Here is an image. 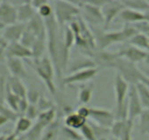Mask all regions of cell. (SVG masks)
<instances>
[{
  "label": "cell",
  "instance_id": "42",
  "mask_svg": "<svg viewBox=\"0 0 149 140\" xmlns=\"http://www.w3.org/2000/svg\"><path fill=\"white\" fill-rule=\"evenodd\" d=\"M7 45H8V43L2 37L1 31H0V58L4 57V52H5L6 48L7 47Z\"/></svg>",
  "mask_w": 149,
  "mask_h": 140
},
{
  "label": "cell",
  "instance_id": "47",
  "mask_svg": "<svg viewBox=\"0 0 149 140\" xmlns=\"http://www.w3.org/2000/svg\"><path fill=\"white\" fill-rule=\"evenodd\" d=\"M10 120H9L7 118H4V117L0 115V127L2 126V125H5V124L7 123Z\"/></svg>",
  "mask_w": 149,
  "mask_h": 140
},
{
  "label": "cell",
  "instance_id": "25",
  "mask_svg": "<svg viewBox=\"0 0 149 140\" xmlns=\"http://www.w3.org/2000/svg\"><path fill=\"white\" fill-rule=\"evenodd\" d=\"M33 123L31 120L26 116H19L15 121V125L13 134L19 137V136H23L27 134L32 128Z\"/></svg>",
  "mask_w": 149,
  "mask_h": 140
},
{
  "label": "cell",
  "instance_id": "1",
  "mask_svg": "<svg viewBox=\"0 0 149 140\" xmlns=\"http://www.w3.org/2000/svg\"><path fill=\"white\" fill-rule=\"evenodd\" d=\"M45 21L47 34V51L61 82L65 75L70 61L63 50V27L58 25L54 14L45 19Z\"/></svg>",
  "mask_w": 149,
  "mask_h": 140
},
{
  "label": "cell",
  "instance_id": "50",
  "mask_svg": "<svg viewBox=\"0 0 149 140\" xmlns=\"http://www.w3.org/2000/svg\"><path fill=\"white\" fill-rule=\"evenodd\" d=\"M97 140H109L107 139V137H104V138H101V139H99Z\"/></svg>",
  "mask_w": 149,
  "mask_h": 140
},
{
  "label": "cell",
  "instance_id": "48",
  "mask_svg": "<svg viewBox=\"0 0 149 140\" xmlns=\"http://www.w3.org/2000/svg\"><path fill=\"white\" fill-rule=\"evenodd\" d=\"M144 17H145V21L148 22L149 23V10L144 13Z\"/></svg>",
  "mask_w": 149,
  "mask_h": 140
},
{
  "label": "cell",
  "instance_id": "30",
  "mask_svg": "<svg viewBox=\"0 0 149 140\" xmlns=\"http://www.w3.org/2000/svg\"><path fill=\"white\" fill-rule=\"evenodd\" d=\"M21 99H23V98H20L19 96H17V95H15L13 92L10 91L8 89V88H7L5 98H4V102L7 104V106L9 108H10L12 110L14 111L17 115H18L19 104H20Z\"/></svg>",
  "mask_w": 149,
  "mask_h": 140
},
{
  "label": "cell",
  "instance_id": "15",
  "mask_svg": "<svg viewBox=\"0 0 149 140\" xmlns=\"http://www.w3.org/2000/svg\"><path fill=\"white\" fill-rule=\"evenodd\" d=\"M0 22L4 27L18 22L17 7L10 1H0Z\"/></svg>",
  "mask_w": 149,
  "mask_h": 140
},
{
  "label": "cell",
  "instance_id": "41",
  "mask_svg": "<svg viewBox=\"0 0 149 140\" xmlns=\"http://www.w3.org/2000/svg\"><path fill=\"white\" fill-rule=\"evenodd\" d=\"M76 112H77L80 116L84 118V119L88 120L89 118H90V107H88V106L82 105V106H79Z\"/></svg>",
  "mask_w": 149,
  "mask_h": 140
},
{
  "label": "cell",
  "instance_id": "10",
  "mask_svg": "<svg viewBox=\"0 0 149 140\" xmlns=\"http://www.w3.org/2000/svg\"><path fill=\"white\" fill-rule=\"evenodd\" d=\"M98 73L97 68L79 71L72 74H65L60 83L63 85H72L75 84H84L94 78Z\"/></svg>",
  "mask_w": 149,
  "mask_h": 140
},
{
  "label": "cell",
  "instance_id": "37",
  "mask_svg": "<svg viewBox=\"0 0 149 140\" xmlns=\"http://www.w3.org/2000/svg\"><path fill=\"white\" fill-rule=\"evenodd\" d=\"M37 14L41 18H42L44 20L52 16L54 14V13L53 7H52V4H51V1H47L42 7H39L37 10Z\"/></svg>",
  "mask_w": 149,
  "mask_h": 140
},
{
  "label": "cell",
  "instance_id": "26",
  "mask_svg": "<svg viewBox=\"0 0 149 140\" xmlns=\"http://www.w3.org/2000/svg\"><path fill=\"white\" fill-rule=\"evenodd\" d=\"M94 91V85L93 83L81 84L78 92V101L79 104L84 105L91 101Z\"/></svg>",
  "mask_w": 149,
  "mask_h": 140
},
{
  "label": "cell",
  "instance_id": "39",
  "mask_svg": "<svg viewBox=\"0 0 149 140\" xmlns=\"http://www.w3.org/2000/svg\"><path fill=\"white\" fill-rule=\"evenodd\" d=\"M39 114H40V112H39L37 106H36V104H30L29 108H28L27 111H26V115H25L24 116L27 117L28 118H29V119L31 120L32 121H33L36 120L37 119Z\"/></svg>",
  "mask_w": 149,
  "mask_h": 140
},
{
  "label": "cell",
  "instance_id": "40",
  "mask_svg": "<svg viewBox=\"0 0 149 140\" xmlns=\"http://www.w3.org/2000/svg\"><path fill=\"white\" fill-rule=\"evenodd\" d=\"M134 27L136 29L138 33L143 34L146 35H149V23L146 21H141L133 25Z\"/></svg>",
  "mask_w": 149,
  "mask_h": 140
},
{
  "label": "cell",
  "instance_id": "24",
  "mask_svg": "<svg viewBox=\"0 0 149 140\" xmlns=\"http://www.w3.org/2000/svg\"><path fill=\"white\" fill-rule=\"evenodd\" d=\"M87 120L80 116L77 112H69L64 118V125L75 130H80L87 123Z\"/></svg>",
  "mask_w": 149,
  "mask_h": 140
},
{
  "label": "cell",
  "instance_id": "33",
  "mask_svg": "<svg viewBox=\"0 0 149 140\" xmlns=\"http://www.w3.org/2000/svg\"><path fill=\"white\" fill-rule=\"evenodd\" d=\"M61 133H63V135L67 140H84L80 132H78L77 130L68 128L65 125L61 127Z\"/></svg>",
  "mask_w": 149,
  "mask_h": 140
},
{
  "label": "cell",
  "instance_id": "29",
  "mask_svg": "<svg viewBox=\"0 0 149 140\" xmlns=\"http://www.w3.org/2000/svg\"><path fill=\"white\" fill-rule=\"evenodd\" d=\"M125 8L144 13L149 10L148 1L144 0H125L122 1Z\"/></svg>",
  "mask_w": 149,
  "mask_h": 140
},
{
  "label": "cell",
  "instance_id": "38",
  "mask_svg": "<svg viewBox=\"0 0 149 140\" xmlns=\"http://www.w3.org/2000/svg\"><path fill=\"white\" fill-rule=\"evenodd\" d=\"M36 106H37L40 113L45 112V111L49 110L51 109H53V108H55V105L52 103V102H51L49 99H46V98L42 96H41L40 99H39L38 103L36 104Z\"/></svg>",
  "mask_w": 149,
  "mask_h": 140
},
{
  "label": "cell",
  "instance_id": "32",
  "mask_svg": "<svg viewBox=\"0 0 149 140\" xmlns=\"http://www.w3.org/2000/svg\"><path fill=\"white\" fill-rule=\"evenodd\" d=\"M139 128L142 134H149V109H144L140 115Z\"/></svg>",
  "mask_w": 149,
  "mask_h": 140
},
{
  "label": "cell",
  "instance_id": "9",
  "mask_svg": "<svg viewBox=\"0 0 149 140\" xmlns=\"http://www.w3.org/2000/svg\"><path fill=\"white\" fill-rule=\"evenodd\" d=\"M128 120L134 122L144 110L137 90L136 85H130L127 96Z\"/></svg>",
  "mask_w": 149,
  "mask_h": 140
},
{
  "label": "cell",
  "instance_id": "34",
  "mask_svg": "<svg viewBox=\"0 0 149 140\" xmlns=\"http://www.w3.org/2000/svg\"><path fill=\"white\" fill-rule=\"evenodd\" d=\"M87 122L89 123L91 127L93 128V131H94L96 137H97V139H99L104 138V137H107L108 136L111 134V131L110 128H104V127H102L100 125H97V124L95 123L94 122H93L90 120H87Z\"/></svg>",
  "mask_w": 149,
  "mask_h": 140
},
{
  "label": "cell",
  "instance_id": "12",
  "mask_svg": "<svg viewBox=\"0 0 149 140\" xmlns=\"http://www.w3.org/2000/svg\"><path fill=\"white\" fill-rule=\"evenodd\" d=\"M88 120L107 128H111L116 120L113 112L106 109L96 107H90V118Z\"/></svg>",
  "mask_w": 149,
  "mask_h": 140
},
{
  "label": "cell",
  "instance_id": "31",
  "mask_svg": "<svg viewBox=\"0 0 149 140\" xmlns=\"http://www.w3.org/2000/svg\"><path fill=\"white\" fill-rule=\"evenodd\" d=\"M137 90L144 109H149V88L140 82L136 85Z\"/></svg>",
  "mask_w": 149,
  "mask_h": 140
},
{
  "label": "cell",
  "instance_id": "17",
  "mask_svg": "<svg viewBox=\"0 0 149 140\" xmlns=\"http://www.w3.org/2000/svg\"><path fill=\"white\" fill-rule=\"evenodd\" d=\"M93 68H97L94 61L89 56L81 54L79 56L69 61L65 74H72V73L77 72L79 71Z\"/></svg>",
  "mask_w": 149,
  "mask_h": 140
},
{
  "label": "cell",
  "instance_id": "36",
  "mask_svg": "<svg viewBox=\"0 0 149 140\" xmlns=\"http://www.w3.org/2000/svg\"><path fill=\"white\" fill-rule=\"evenodd\" d=\"M79 131L84 140H97L93 128L87 121Z\"/></svg>",
  "mask_w": 149,
  "mask_h": 140
},
{
  "label": "cell",
  "instance_id": "45",
  "mask_svg": "<svg viewBox=\"0 0 149 140\" xmlns=\"http://www.w3.org/2000/svg\"><path fill=\"white\" fill-rule=\"evenodd\" d=\"M140 69L141 70V71H142L143 74L146 77H148V78L149 79V67L146 66L145 67H142V68Z\"/></svg>",
  "mask_w": 149,
  "mask_h": 140
},
{
  "label": "cell",
  "instance_id": "51",
  "mask_svg": "<svg viewBox=\"0 0 149 140\" xmlns=\"http://www.w3.org/2000/svg\"><path fill=\"white\" fill-rule=\"evenodd\" d=\"M20 139H21V138H20ZM21 140H23V139H21Z\"/></svg>",
  "mask_w": 149,
  "mask_h": 140
},
{
  "label": "cell",
  "instance_id": "2",
  "mask_svg": "<svg viewBox=\"0 0 149 140\" xmlns=\"http://www.w3.org/2000/svg\"><path fill=\"white\" fill-rule=\"evenodd\" d=\"M95 39L97 50H106L113 44L129 42L131 38L138 33L133 25L125 24L120 30L106 32L97 28H91Z\"/></svg>",
  "mask_w": 149,
  "mask_h": 140
},
{
  "label": "cell",
  "instance_id": "44",
  "mask_svg": "<svg viewBox=\"0 0 149 140\" xmlns=\"http://www.w3.org/2000/svg\"><path fill=\"white\" fill-rule=\"evenodd\" d=\"M47 1H46V0H34V1H31V3L32 6H33V7L36 9V11H37L38 9H39V7H42V6L44 4H45Z\"/></svg>",
  "mask_w": 149,
  "mask_h": 140
},
{
  "label": "cell",
  "instance_id": "35",
  "mask_svg": "<svg viewBox=\"0 0 149 140\" xmlns=\"http://www.w3.org/2000/svg\"><path fill=\"white\" fill-rule=\"evenodd\" d=\"M0 115L7 118L10 121L15 122L18 118L19 115L17 113L12 110L10 108L4 105V103L0 102Z\"/></svg>",
  "mask_w": 149,
  "mask_h": 140
},
{
  "label": "cell",
  "instance_id": "5",
  "mask_svg": "<svg viewBox=\"0 0 149 140\" xmlns=\"http://www.w3.org/2000/svg\"><path fill=\"white\" fill-rule=\"evenodd\" d=\"M57 23L64 27L80 16L81 10L75 1L57 0L51 2Z\"/></svg>",
  "mask_w": 149,
  "mask_h": 140
},
{
  "label": "cell",
  "instance_id": "4",
  "mask_svg": "<svg viewBox=\"0 0 149 140\" xmlns=\"http://www.w3.org/2000/svg\"><path fill=\"white\" fill-rule=\"evenodd\" d=\"M32 64L35 72L45 83L48 91L52 96H56L57 89L54 81L56 71L49 57L45 55L39 59H33Z\"/></svg>",
  "mask_w": 149,
  "mask_h": 140
},
{
  "label": "cell",
  "instance_id": "8",
  "mask_svg": "<svg viewBox=\"0 0 149 140\" xmlns=\"http://www.w3.org/2000/svg\"><path fill=\"white\" fill-rule=\"evenodd\" d=\"M122 1L110 0L106 1L105 4L102 6L101 11L104 20L103 29L107 30L116 18L119 17L121 12L125 9Z\"/></svg>",
  "mask_w": 149,
  "mask_h": 140
},
{
  "label": "cell",
  "instance_id": "3",
  "mask_svg": "<svg viewBox=\"0 0 149 140\" xmlns=\"http://www.w3.org/2000/svg\"><path fill=\"white\" fill-rule=\"evenodd\" d=\"M68 26L74 33L75 45L79 48L81 54L97 49L93 31L81 16L74 19Z\"/></svg>",
  "mask_w": 149,
  "mask_h": 140
},
{
  "label": "cell",
  "instance_id": "28",
  "mask_svg": "<svg viewBox=\"0 0 149 140\" xmlns=\"http://www.w3.org/2000/svg\"><path fill=\"white\" fill-rule=\"evenodd\" d=\"M130 45L149 52V37L143 34L138 33L127 42Z\"/></svg>",
  "mask_w": 149,
  "mask_h": 140
},
{
  "label": "cell",
  "instance_id": "7",
  "mask_svg": "<svg viewBox=\"0 0 149 140\" xmlns=\"http://www.w3.org/2000/svg\"><path fill=\"white\" fill-rule=\"evenodd\" d=\"M80 7V16L89 25L90 28H97L104 26L101 7L92 4L90 1H75Z\"/></svg>",
  "mask_w": 149,
  "mask_h": 140
},
{
  "label": "cell",
  "instance_id": "6",
  "mask_svg": "<svg viewBox=\"0 0 149 140\" xmlns=\"http://www.w3.org/2000/svg\"><path fill=\"white\" fill-rule=\"evenodd\" d=\"M111 69L116 71L130 85H137L141 82L143 76L141 70L136 64L127 61L122 57H118L113 62Z\"/></svg>",
  "mask_w": 149,
  "mask_h": 140
},
{
  "label": "cell",
  "instance_id": "21",
  "mask_svg": "<svg viewBox=\"0 0 149 140\" xmlns=\"http://www.w3.org/2000/svg\"><path fill=\"white\" fill-rule=\"evenodd\" d=\"M118 18L125 24L130 25H134L135 23H138L139 22L145 20L144 13L135 11V10H130V9L128 8L124 9L121 12Z\"/></svg>",
  "mask_w": 149,
  "mask_h": 140
},
{
  "label": "cell",
  "instance_id": "23",
  "mask_svg": "<svg viewBox=\"0 0 149 140\" xmlns=\"http://www.w3.org/2000/svg\"><path fill=\"white\" fill-rule=\"evenodd\" d=\"M7 88L9 90L20 98H26L28 94V89L22 81L21 79L13 77L10 75L8 79Z\"/></svg>",
  "mask_w": 149,
  "mask_h": 140
},
{
  "label": "cell",
  "instance_id": "27",
  "mask_svg": "<svg viewBox=\"0 0 149 140\" xmlns=\"http://www.w3.org/2000/svg\"><path fill=\"white\" fill-rule=\"evenodd\" d=\"M61 133V126L59 121L55 120L46 128L39 140H58Z\"/></svg>",
  "mask_w": 149,
  "mask_h": 140
},
{
  "label": "cell",
  "instance_id": "46",
  "mask_svg": "<svg viewBox=\"0 0 149 140\" xmlns=\"http://www.w3.org/2000/svg\"><path fill=\"white\" fill-rule=\"evenodd\" d=\"M141 83H144L146 85L148 86V87L149 88V79L148 78V77H146L143 74L142 77H141Z\"/></svg>",
  "mask_w": 149,
  "mask_h": 140
},
{
  "label": "cell",
  "instance_id": "16",
  "mask_svg": "<svg viewBox=\"0 0 149 140\" xmlns=\"http://www.w3.org/2000/svg\"><path fill=\"white\" fill-rule=\"evenodd\" d=\"M10 2L17 7L18 22L28 23L37 14L31 1H10Z\"/></svg>",
  "mask_w": 149,
  "mask_h": 140
},
{
  "label": "cell",
  "instance_id": "49",
  "mask_svg": "<svg viewBox=\"0 0 149 140\" xmlns=\"http://www.w3.org/2000/svg\"><path fill=\"white\" fill-rule=\"evenodd\" d=\"M144 63H145V64H146V66H148L149 67V52H148V55H147L145 61H144Z\"/></svg>",
  "mask_w": 149,
  "mask_h": 140
},
{
  "label": "cell",
  "instance_id": "14",
  "mask_svg": "<svg viewBox=\"0 0 149 140\" xmlns=\"http://www.w3.org/2000/svg\"><path fill=\"white\" fill-rule=\"evenodd\" d=\"M27 23L17 22L7 26L1 30V35L8 44L20 42L26 29Z\"/></svg>",
  "mask_w": 149,
  "mask_h": 140
},
{
  "label": "cell",
  "instance_id": "13",
  "mask_svg": "<svg viewBox=\"0 0 149 140\" xmlns=\"http://www.w3.org/2000/svg\"><path fill=\"white\" fill-rule=\"evenodd\" d=\"M148 52L147 51L143 50L140 48L132 46L129 43L122 46L117 51V53L119 57L125 58L126 60L135 64L141 63L142 61L144 62L147 55H148Z\"/></svg>",
  "mask_w": 149,
  "mask_h": 140
},
{
  "label": "cell",
  "instance_id": "22",
  "mask_svg": "<svg viewBox=\"0 0 149 140\" xmlns=\"http://www.w3.org/2000/svg\"><path fill=\"white\" fill-rule=\"evenodd\" d=\"M10 74L6 64L5 58H0V102L4 103L6 92L7 89V83Z\"/></svg>",
  "mask_w": 149,
  "mask_h": 140
},
{
  "label": "cell",
  "instance_id": "43",
  "mask_svg": "<svg viewBox=\"0 0 149 140\" xmlns=\"http://www.w3.org/2000/svg\"><path fill=\"white\" fill-rule=\"evenodd\" d=\"M0 140H21L20 137L17 136L14 134H1L0 135Z\"/></svg>",
  "mask_w": 149,
  "mask_h": 140
},
{
  "label": "cell",
  "instance_id": "19",
  "mask_svg": "<svg viewBox=\"0 0 149 140\" xmlns=\"http://www.w3.org/2000/svg\"><path fill=\"white\" fill-rule=\"evenodd\" d=\"M5 61L10 75L21 80L28 77L29 74L23 60L17 58H5Z\"/></svg>",
  "mask_w": 149,
  "mask_h": 140
},
{
  "label": "cell",
  "instance_id": "20",
  "mask_svg": "<svg viewBox=\"0 0 149 140\" xmlns=\"http://www.w3.org/2000/svg\"><path fill=\"white\" fill-rule=\"evenodd\" d=\"M132 128H133L132 121L129 120H115L114 123L110 128L111 135L113 138L119 139L129 131H132Z\"/></svg>",
  "mask_w": 149,
  "mask_h": 140
},
{
  "label": "cell",
  "instance_id": "11",
  "mask_svg": "<svg viewBox=\"0 0 149 140\" xmlns=\"http://www.w3.org/2000/svg\"><path fill=\"white\" fill-rule=\"evenodd\" d=\"M130 85L124 80L119 74H116L113 80V88L115 94V109L122 107L127 101Z\"/></svg>",
  "mask_w": 149,
  "mask_h": 140
},
{
  "label": "cell",
  "instance_id": "18",
  "mask_svg": "<svg viewBox=\"0 0 149 140\" xmlns=\"http://www.w3.org/2000/svg\"><path fill=\"white\" fill-rule=\"evenodd\" d=\"M5 58H17L20 59H32L33 54L31 49L18 42L8 44L4 52Z\"/></svg>",
  "mask_w": 149,
  "mask_h": 140
}]
</instances>
